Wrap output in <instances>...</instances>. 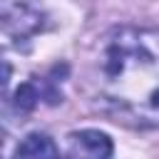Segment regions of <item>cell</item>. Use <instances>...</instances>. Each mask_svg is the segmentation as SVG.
<instances>
[{"mask_svg": "<svg viewBox=\"0 0 159 159\" xmlns=\"http://www.w3.org/2000/svg\"><path fill=\"white\" fill-rule=\"evenodd\" d=\"M94 82L112 114L139 127H159V30H109L99 45Z\"/></svg>", "mask_w": 159, "mask_h": 159, "instance_id": "obj_1", "label": "cell"}, {"mask_svg": "<svg viewBox=\"0 0 159 159\" xmlns=\"http://www.w3.org/2000/svg\"><path fill=\"white\" fill-rule=\"evenodd\" d=\"M112 152H114L112 139L104 132H97V129L72 132V134H67V142H65V154L67 157L107 159V157H112Z\"/></svg>", "mask_w": 159, "mask_h": 159, "instance_id": "obj_2", "label": "cell"}, {"mask_svg": "<svg viewBox=\"0 0 159 159\" xmlns=\"http://www.w3.org/2000/svg\"><path fill=\"white\" fill-rule=\"evenodd\" d=\"M2 27L7 35H15V37H30L32 32H37L42 27L40 22V12L25 2H17L12 5L10 0L2 2Z\"/></svg>", "mask_w": 159, "mask_h": 159, "instance_id": "obj_3", "label": "cell"}, {"mask_svg": "<svg viewBox=\"0 0 159 159\" xmlns=\"http://www.w3.org/2000/svg\"><path fill=\"white\" fill-rule=\"evenodd\" d=\"M57 154H60V149L55 147V142L40 132L27 134L15 149V157H57Z\"/></svg>", "mask_w": 159, "mask_h": 159, "instance_id": "obj_4", "label": "cell"}]
</instances>
